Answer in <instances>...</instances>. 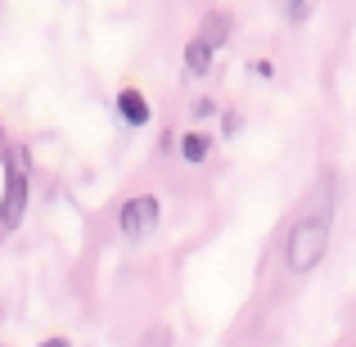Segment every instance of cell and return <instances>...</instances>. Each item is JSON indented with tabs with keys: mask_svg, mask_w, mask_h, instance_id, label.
I'll use <instances>...</instances> for the list:
<instances>
[{
	"mask_svg": "<svg viewBox=\"0 0 356 347\" xmlns=\"http://www.w3.org/2000/svg\"><path fill=\"white\" fill-rule=\"evenodd\" d=\"M289 5H302V0H289Z\"/></svg>",
	"mask_w": 356,
	"mask_h": 347,
	"instance_id": "obj_11",
	"label": "cell"
},
{
	"mask_svg": "<svg viewBox=\"0 0 356 347\" xmlns=\"http://www.w3.org/2000/svg\"><path fill=\"white\" fill-rule=\"evenodd\" d=\"M194 113L208 118V113H217V104H212V99H199V104H194Z\"/></svg>",
	"mask_w": 356,
	"mask_h": 347,
	"instance_id": "obj_8",
	"label": "cell"
},
{
	"mask_svg": "<svg viewBox=\"0 0 356 347\" xmlns=\"http://www.w3.org/2000/svg\"><path fill=\"white\" fill-rule=\"evenodd\" d=\"M0 163H5V136H0Z\"/></svg>",
	"mask_w": 356,
	"mask_h": 347,
	"instance_id": "obj_10",
	"label": "cell"
},
{
	"mask_svg": "<svg viewBox=\"0 0 356 347\" xmlns=\"http://www.w3.org/2000/svg\"><path fill=\"white\" fill-rule=\"evenodd\" d=\"M199 41H208L212 50H221V45L230 41V18L226 14H208V18H203V27H199Z\"/></svg>",
	"mask_w": 356,
	"mask_h": 347,
	"instance_id": "obj_5",
	"label": "cell"
},
{
	"mask_svg": "<svg viewBox=\"0 0 356 347\" xmlns=\"http://www.w3.org/2000/svg\"><path fill=\"white\" fill-rule=\"evenodd\" d=\"M23 212H27V154L9 149L5 154V194H0V226L18 230Z\"/></svg>",
	"mask_w": 356,
	"mask_h": 347,
	"instance_id": "obj_2",
	"label": "cell"
},
{
	"mask_svg": "<svg viewBox=\"0 0 356 347\" xmlns=\"http://www.w3.org/2000/svg\"><path fill=\"white\" fill-rule=\"evenodd\" d=\"M208 154H212V140L203 136V131H185L181 136V158L185 163H203Z\"/></svg>",
	"mask_w": 356,
	"mask_h": 347,
	"instance_id": "obj_6",
	"label": "cell"
},
{
	"mask_svg": "<svg viewBox=\"0 0 356 347\" xmlns=\"http://www.w3.org/2000/svg\"><path fill=\"white\" fill-rule=\"evenodd\" d=\"M118 113L131 122V127H149V118H154V108H149V99L140 95L136 86H122L118 90Z\"/></svg>",
	"mask_w": 356,
	"mask_h": 347,
	"instance_id": "obj_4",
	"label": "cell"
},
{
	"mask_svg": "<svg viewBox=\"0 0 356 347\" xmlns=\"http://www.w3.org/2000/svg\"><path fill=\"white\" fill-rule=\"evenodd\" d=\"M185 68H190V72H208L212 68V45L194 36V41L185 45Z\"/></svg>",
	"mask_w": 356,
	"mask_h": 347,
	"instance_id": "obj_7",
	"label": "cell"
},
{
	"mask_svg": "<svg viewBox=\"0 0 356 347\" xmlns=\"http://www.w3.org/2000/svg\"><path fill=\"white\" fill-rule=\"evenodd\" d=\"M41 347H68V339H45Z\"/></svg>",
	"mask_w": 356,
	"mask_h": 347,
	"instance_id": "obj_9",
	"label": "cell"
},
{
	"mask_svg": "<svg viewBox=\"0 0 356 347\" xmlns=\"http://www.w3.org/2000/svg\"><path fill=\"white\" fill-rule=\"evenodd\" d=\"M330 230H334V208H316V212H307V217L293 221V230H289V239H284V261H289L293 275H312L325 261V252H330Z\"/></svg>",
	"mask_w": 356,
	"mask_h": 347,
	"instance_id": "obj_1",
	"label": "cell"
},
{
	"mask_svg": "<svg viewBox=\"0 0 356 347\" xmlns=\"http://www.w3.org/2000/svg\"><path fill=\"white\" fill-rule=\"evenodd\" d=\"M158 217H163V203H158V194H136V199H127V203H122V212H118L122 239H131V243L149 239V234L158 230Z\"/></svg>",
	"mask_w": 356,
	"mask_h": 347,
	"instance_id": "obj_3",
	"label": "cell"
}]
</instances>
